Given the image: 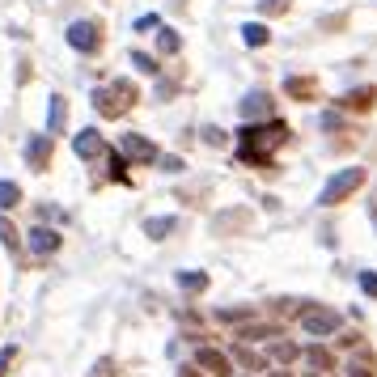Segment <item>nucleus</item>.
Returning <instances> with one entry per match:
<instances>
[{"mask_svg":"<svg viewBox=\"0 0 377 377\" xmlns=\"http://www.w3.org/2000/svg\"><path fill=\"white\" fill-rule=\"evenodd\" d=\"M242 136H246L242 157H246V161H267V157H272V144H280V140L289 136V127L276 123V119H272V123H246Z\"/></svg>","mask_w":377,"mask_h":377,"instance_id":"1","label":"nucleus"},{"mask_svg":"<svg viewBox=\"0 0 377 377\" xmlns=\"http://www.w3.org/2000/svg\"><path fill=\"white\" fill-rule=\"evenodd\" d=\"M365 187V170L361 166H348V170H335L327 182H323V191H318V208H335V204H344L352 191H361Z\"/></svg>","mask_w":377,"mask_h":377,"instance_id":"2","label":"nucleus"},{"mask_svg":"<svg viewBox=\"0 0 377 377\" xmlns=\"http://www.w3.org/2000/svg\"><path fill=\"white\" fill-rule=\"evenodd\" d=\"M301 327H306V335L327 340V335H335V331L344 327V318H340L335 310H327V306H314V310H306V314H301Z\"/></svg>","mask_w":377,"mask_h":377,"instance_id":"3","label":"nucleus"},{"mask_svg":"<svg viewBox=\"0 0 377 377\" xmlns=\"http://www.w3.org/2000/svg\"><path fill=\"white\" fill-rule=\"evenodd\" d=\"M68 47H72V51H81V55H93V51L102 47V34H98V21H89V17H81V21H72V25H68Z\"/></svg>","mask_w":377,"mask_h":377,"instance_id":"4","label":"nucleus"},{"mask_svg":"<svg viewBox=\"0 0 377 377\" xmlns=\"http://www.w3.org/2000/svg\"><path fill=\"white\" fill-rule=\"evenodd\" d=\"M195 365L212 377H233V356L221 348H195Z\"/></svg>","mask_w":377,"mask_h":377,"instance_id":"5","label":"nucleus"},{"mask_svg":"<svg viewBox=\"0 0 377 377\" xmlns=\"http://www.w3.org/2000/svg\"><path fill=\"white\" fill-rule=\"evenodd\" d=\"M72 153H76L81 161H93V157H102V153H106V140H102V132H98V127H81V132L72 136Z\"/></svg>","mask_w":377,"mask_h":377,"instance_id":"6","label":"nucleus"},{"mask_svg":"<svg viewBox=\"0 0 377 377\" xmlns=\"http://www.w3.org/2000/svg\"><path fill=\"white\" fill-rule=\"evenodd\" d=\"M119 149L127 153V161H144V166L161 157V153H157V144H153L149 136H140V132H127V136L119 140Z\"/></svg>","mask_w":377,"mask_h":377,"instance_id":"7","label":"nucleus"},{"mask_svg":"<svg viewBox=\"0 0 377 377\" xmlns=\"http://www.w3.org/2000/svg\"><path fill=\"white\" fill-rule=\"evenodd\" d=\"M47 161H51V136H47V132H42V136H30V140H25V166H30L34 174H42Z\"/></svg>","mask_w":377,"mask_h":377,"instance_id":"8","label":"nucleus"},{"mask_svg":"<svg viewBox=\"0 0 377 377\" xmlns=\"http://www.w3.org/2000/svg\"><path fill=\"white\" fill-rule=\"evenodd\" d=\"M25 250H30V255H55V250H59V233L47 229V225H34V229L25 233Z\"/></svg>","mask_w":377,"mask_h":377,"instance_id":"9","label":"nucleus"},{"mask_svg":"<svg viewBox=\"0 0 377 377\" xmlns=\"http://www.w3.org/2000/svg\"><path fill=\"white\" fill-rule=\"evenodd\" d=\"M301 356H306V352H301L293 340H284V335L267 344V361H272V365H293V361H301Z\"/></svg>","mask_w":377,"mask_h":377,"instance_id":"10","label":"nucleus"},{"mask_svg":"<svg viewBox=\"0 0 377 377\" xmlns=\"http://www.w3.org/2000/svg\"><path fill=\"white\" fill-rule=\"evenodd\" d=\"M238 110H242V119H246V123H255V119L272 115V98L255 89V93H246V98H242V106H238Z\"/></svg>","mask_w":377,"mask_h":377,"instance_id":"11","label":"nucleus"},{"mask_svg":"<svg viewBox=\"0 0 377 377\" xmlns=\"http://www.w3.org/2000/svg\"><path fill=\"white\" fill-rule=\"evenodd\" d=\"M229 356H233V365L255 369V373H267V365H272L267 356H259V352H255V348H246V344H233V352H229Z\"/></svg>","mask_w":377,"mask_h":377,"instance_id":"12","label":"nucleus"},{"mask_svg":"<svg viewBox=\"0 0 377 377\" xmlns=\"http://www.w3.org/2000/svg\"><path fill=\"white\" fill-rule=\"evenodd\" d=\"M47 102H51V110H47V136H59L64 123H68V102H64L59 93H51Z\"/></svg>","mask_w":377,"mask_h":377,"instance_id":"13","label":"nucleus"},{"mask_svg":"<svg viewBox=\"0 0 377 377\" xmlns=\"http://www.w3.org/2000/svg\"><path fill=\"white\" fill-rule=\"evenodd\" d=\"M238 340H242V344H246V340H255V344L267 340V344H272V340H280V327H272V323H255V318H250V323H242Z\"/></svg>","mask_w":377,"mask_h":377,"instance_id":"14","label":"nucleus"},{"mask_svg":"<svg viewBox=\"0 0 377 377\" xmlns=\"http://www.w3.org/2000/svg\"><path fill=\"white\" fill-rule=\"evenodd\" d=\"M174 229H178V216H149V221H144V238H153V242L170 238Z\"/></svg>","mask_w":377,"mask_h":377,"instance_id":"15","label":"nucleus"},{"mask_svg":"<svg viewBox=\"0 0 377 377\" xmlns=\"http://www.w3.org/2000/svg\"><path fill=\"white\" fill-rule=\"evenodd\" d=\"M267 38H272V30H267L263 21H246V25H242V42H246V47H267Z\"/></svg>","mask_w":377,"mask_h":377,"instance_id":"16","label":"nucleus"},{"mask_svg":"<svg viewBox=\"0 0 377 377\" xmlns=\"http://www.w3.org/2000/svg\"><path fill=\"white\" fill-rule=\"evenodd\" d=\"M93 106H98V115H123L127 110L123 102H115V89H93Z\"/></svg>","mask_w":377,"mask_h":377,"instance_id":"17","label":"nucleus"},{"mask_svg":"<svg viewBox=\"0 0 377 377\" xmlns=\"http://www.w3.org/2000/svg\"><path fill=\"white\" fill-rule=\"evenodd\" d=\"M21 204V187L13 178H0V212H13Z\"/></svg>","mask_w":377,"mask_h":377,"instance_id":"18","label":"nucleus"},{"mask_svg":"<svg viewBox=\"0 0 377 377\" xmlns=\"http://www.w3.org/2000/svg\"><path fill=\"white\" fill-rule=\"evenodd\" d=\"M178 47H182V38H178V30H170V25H161V30H157V51H161V55H178Z\"/></svg>","mask_w":377,"mask_h":377,"instance_id":"19","label":"nucleus"},{"mask_svg":"<svg viewBox=\"0 0 377 377\" xmlns=\"http://www.w3.org/2000/svg\"><path fill=\"white\" fill-rule=\"evenodd\" d=\"M178 289L182 293H204L208 289V272H178Z\"/></svg>","mask_w":377,"mask_h":377,"instance_id":"20","label":"nucleus"},{"mask_svg":"<svg viewBox=\"0 0 377 377\" xmlns=\"http://www.w3.org/2000/svg\"><path fill=\"white\" fill-rule=\"evenodd\" d=\"M255 314H250V306H229V310H216V323H250Z\"/></svg>","mask_w":377,"mask_h":377,"instance_id":"21","label":"nucleus"},{"mask_svg":"<svg viewBox=\"0 0 377 377\" xmlns=\"http://www.w3.org/2000/svg\"><path fill=\"white\" fill-rule=\"evenodd\" d=\"M306 361H310L314 369H335V356H331L327 348H318V344H314V348H306Z\"/></svg>","mask_w":377,"mask_h":377,"instance_id":"22","label":"nucleus"},{"mask_svg":"<svg viewBox=\"0 0 377 377\" xmlns=\"http://www.w3.org/2000/svg\"><path fill=\"white\" fill-rule=\"evenodd\" d=\"M0 242H4L8 250H17V246H21V238H17V229L8 225V216H4V212H0Z\"/></svg>","mask_w":377,"mask_h":377,"instance_id":"23","label":"nucleus"},{"mask_svg":"<svg viewBox=\"0 0 377 377\" xmlns=\"http://www.w3.org/2000/svg\"><path fill=\"white\" fill-rule=\"evenodd\" d=\"M110 178H119V182L127 178V153H123V149H119V153H110Z\"/></svg>","mask_w":377,"mask_h":377,"instance_id":"24","label":"nucleus"},{"mask_svg":"<svg viewBox=\"0 0 377 377\" xmlns=\"http://www.w3.org/2000/svg\"><path fill=\"white\" fill-rule=\"evenodd\" d=\"M132 64H136L140 72H149V76L157 72V59H153V55H144V51H132Z\"/></svg>","mask_w":377,"mask_h":377,"instance_id":"25","label":"nucleus"},{"mask_svg":"<svg viewBox=\"0 0 377 377\" xmlns=\"http://www.w3.org/2000/svg\"><path fill=\"white\" fill-rule=\"evenodd\" d=\"M136 30H140V34H149V30H161V17H157V13H144V17H136Z\"/></svg>","mask_w":377,"mask_h":377,"instance_id":"26","label":"nucleus"},{"mask_svg":"<svg viewBox=\"0 0 377 377\" xmlns=\"http://www.w3.org/2000/svg\"><path fill=\"white\" fill-rule=\"evenodd\" d=\"M344 373H348V377H373V369H369V361H348V365H344Z\"/></svg>","mask_w":377,"mask_h":377,"instance_id":"27","label":"nucleus"},{"mask_svg":"<svg viewBox=\"0 0 377 377\" xmlns=\"http://www.w3.org/2000/svg\"><path fill=\"white\" fill-rule=\"evenodd\" d=\"M157 166H161L166 174H178V170H182V157H170V153H166V157H157Z\"/></svg>","mask_w":377,"mask_h":377,"instance_id":"28","label":"nucleus"},{"mask_svg":"<svg viewBox=\"0 0 377 377\" xmlns=\"http://www.w3.org/2000/svg\"><path fill=\"white\" fill-rule=\"evenodd\" d=\"M361 289L365 297H377V272H361Z\"/></svg>","mask_w":377,"mask_h":377,"instance_id":"29","label":"nucleus"},{"mask_svg":"<svg viewBox=\"0 0 377 377\" xmlns=\"http://www.w3.org/2000/svg\"><path fill=\"white\" fill-rule=\"evenodd\" d=\"M369 98H373V89H356V93H348V106H369Z\"/></svg>","mask_w":377,"mask_h":377,"instance_id":"30","label":"nucleus"},{"mask_svg":"<svg viewBox=\"0 0 377 377\" xmlns=\"http://www.w3.org/2000/svg\"><path fill=\"white\" fill-rule=\"evenodd\" d=\"M13 356H17V348L8 344V348H0V377L8 373V365H13Z\"/></svg>","mask_w":377,"mask_h":377,"instance_id":"31","label":"nucleus"},{"mask_svg":"<svg viewBox=\"0 0 377 377\" xmlns=\"http://www.w3.org/2000/svg\"><path fill=\"white\" fill-rule=\"evenodd\" d=\"M204 140H208V144H216V149H221V144H225V132H221V127H204Z\"/></svg>","mask_w":377,"mask_h":377,"instance_id":"32","label":"nucleus"},{"mask_svg":"<svg viewBox=\"0 0 377 377\" xmlns=\"http://www.w3.org/2000/svg\"><path fill=\"white\" fill-rule=\"evenodd\" d=\"M110 369H115V361H98V365H93V373H89V377H110Z\"/></svg>","mask_w":377,"mask_h":377,"instance_id":"33","label":"nucleus"},{"mask_svg":"<svg viewBox=\"0 0 377 377\" xmlns=\"http://www.w3.org/2000/svg\"><path fill=\"white\" fill-rule=\"evenodd\" d=\"M255 4H259V8H263V13H276V8H284V4H289V0H255Z\"/></svg>","mask_w":377,"mask_h":377,"instance_id":"34","label":"nucleus"},{"mask_svg":"<svg viewBox=\"0 0 377 377\" xmlns=\"http://www.w3.org/2000/svg\"><path fill=\"white\" fill-rule=\"evenodd\" d=\"M174 377H204V369H199V365H182Z\"/></svg>","mask_w":377,"mask_h":377,"instance_id":"35","label":"nucleus"},{"mask_svg":"<svg viewBox=\"0 0 377 377\" xmlns=\"http://www.w3.org/2000/svg\"><path fill=\"white\" fill-rule=\"evenodd\" d=\"M267 377H297V373H289V369H276V373H267Z\"/></svg>","mask_w":377,"mask_h":377,"instance_id":"36","label":"nucleus"},{"mask_svg":"<svg viewBox=\"0 0 377 377\" xmlns=\"http://www.w3.org/2000/svg\"><path fill=\"white\" fill-rule=\"evenodd\" d=\"M306 377H323V373H318V369H314V373H306Z\"/></svg>","mask_w":377,"mask_h":377,"instance_id":"37","label":"nucleus"}]
</instances>
